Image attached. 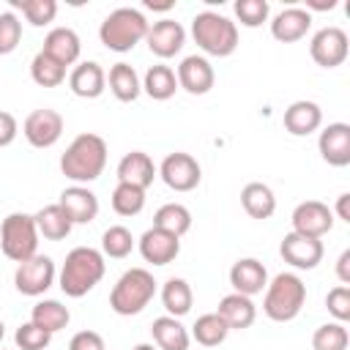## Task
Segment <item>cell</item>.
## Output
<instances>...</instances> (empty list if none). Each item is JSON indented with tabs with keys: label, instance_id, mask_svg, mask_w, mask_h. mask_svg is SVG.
Returning a JSON list of instances; mask_svg holds the SVG:
<instances>
[{
	"label": "cell",
	"instance_id": "obj_31",
	"mask_svg": "<svg viewBox=\"0 0 350 350\" xmlns=\"http://www.w3.org/2000/svg\"><path fill=\"white\" fill-rule=\"evenodd\" d=\"M33 219H36L38 235H44L46 241H63V238H68V232L74 227L57 202L55 205H44Z\"/></svg>",
	"mask_w": 350,
	"mask_h": 350
},
{
	"label": "cell",
	"instance_id": "obj_23",
	"mask_svg": "<svg viewBox=\"0 0 350 350\" xmlns=\"http://www.w3.org/2000/svg\"><path fill=\"white\" fill-rule=\"evenodd\" d=\"M68 88L79 98H98L107 88V74L96 60L77 63L74 71L68 74Z\"/></svg>",
	"mask_w": 350,
	"mask_h": 350
},
{
	"label": "cell",
	"instance_id": "obj_5",
	"mask_svg": "<svg viewBox=\"0 0 350 350\" xmlns=\"http://www.w3.org/2000/svg\"><path fill=\"white\" fill-rule=\"evenodd\" d=\"M194 44L213 57H230L238 49V25L216 11H200L191 19Z\"/></svg>",
	"mask_w": 350,
	"mask_h": 350
},
{
	"label": "cell",
	"instance_id": "obj_16",
	"mask_svg": "<svg viewBox=\"0 0 350 350\" xmlns=\"http://www.w3.org/2000/svg\"><path fill=\"white\" fill-rule=\"evenodd\" d=\"M137 246H139L142 260L150 265H170L180 254V238H175L172 232H164L159 227L145 230L142 238L137 241Z\"/></svg>",
	"mask_w": 350,
	"mask_h": 350
},
{
	"label": "cell",
	"instance_id": "obj_35",
	"mask_svg": "<svg viewBox=\"0 0 350 350\" xmlns=\"http://www.w3.org/2000/svg\"><path fill=\"white\" fill-rule=\"evenodd\" d=\"M30 77L36 85L41 88H57L66 79V66H60L55 57H49L46 52H38L30 60Z\"/></svg>",
	"mask_w": 350,
	"mask_h": 350
},
{
	"label": "cell",
	"instance_id": "obj_29",
	"mask_svg": "<svg viewBox=\"0 0 350 350\" xmlns=\"http://www.w3.org/2000/svg\"><path fill=\"white\" fill-rule=\"evenodd\" d=\"M107 79H109L112 96H115L118 101H123V104L137 101V96L142 93V82H139L134 66H129V63H115V66L109 68V77H107Z\"/></svg>",
	"mask_w": 350,
	"mask_h": 350
},
{
	"label": "cell",
	"instance_id": "obj_45",
	"mask_svg": "<svg viewBox=\"0 0 350 350\" xmlns=\"http://www.w3.org/2000/svg\"><path fill=\"white\" fill-rule=\"evenodd\" d=\"M16 134H19V123H16V118H14L11 112L0 109V148L11 145V142L16 139Z\"/></svg>",
	"mask_w": 350,
	"mask_h": 350
},
{
	"label": "cell",
	"instance_id": "obj_22",
	"mask_svg": "<svg viewBox=\"0 0 350 350\" xmlns=\"http://www.w3.org/2000/svg\"><path fill=\"white\" fill-rule=\"evenodd\" d=\"M159 175L153 159L142 150H131L118 161V183H129L137 189H148L153 183V178Z\"/></svg>",
	"mask_w": 350,
	"mask_h": 350
},
{
	"label": "cell",
	"instance_id": "obj_18",
	"mask_svg": "<svg viewBox=\"0 0 350 350\" xmlns=\"http://www.w3.org/2000/svg\"><path fill=\"white\" fill-rule=\"evenodd\" d=\"M317 150H320L325 164L347 167L350 164V126L347 123H328L320 131Z\"/></svg>",
	"mask_w": 350,
	"mask_h": 350
},
{
	"label": "cell",
	"instance_id": "obj_19",
	"mask_svg": "<svg viewBox=\"0 0 350 350\" xmlns=\"http://www.w3.org/2000/svg\"><path fill=\"white\" fill-rule=\"evenodd\" d=\"M230 284H232L235 293L252 298V295H257V293L265 290V284H268V271H265V265H262L257 257H241V260H235L232 268H230Z\"/></svg>",
	"mask_w": 350,
	"mask_h": 350
},
{
	"label": "cell",
	"instance_id": "obj_1",
	"mask_svg": "<svg viewBox=\"0 0 350 350\" xmlns=\"http://www.w3.org/2000/svg\"><path fill=\"white\" fill-rule=\"evenodd\" d=\"M107 167V142L98 134H79L71 139L66 153L60 156V172L77 186L96 180Z\"/></svg>",
	"mask_w": 350,
	"mask_h": 350
},
{
	"label": "cell",
	"instance_id": "obj_11",
	"mask_svg": "<svg viewBox=\"0 0 350 350\" xmlns=\"http://www.w3.org/2000/svg\"><path fill=\"white\" fill-rule=\"evenodd\" d=\"M290 221H293V232L306 238H323L334 227V211L320 200H306L295 205Z\"/></svg>",
	"mask_w": 350,
	"mask_h": 350
},
{
	"label": "cell",
	"instance_id": "obj_44",
	"mask_svg": "<svg viewBox=\"0 0 350 350\" xmlns=\"http://www.w3.org/2000/svg\"><path fill=\"white\" fill-rule=\"evenodd\" d=\"M68 350H107V347H104L101 334H96V331H79V334L71 336Z\"/></svg>",
	"mask_w": 350,
	"mask_h": 350
},
{
	"label": "cell",
	"instance_id": "obj_32",
	"mask_svg": "<svg viewBox=\"0 0 350 350\" xmlns=\"http://www.w3.org/2000/svg\"><path fill=\"white\" fill-rule=\"evenodd\" d=\"M153 227L180 238V235H186L191 230V211L186 205H180V202H167L153 213Z\"/></svg>",
	"mask_w": 350,
	"mask_h": 350
},
{
	"label": "cell",
	"instance_id": "obj_20",
	"mask_svg": "<svg viewBox=\"0 0 350 350\" xmlns=\"http://www.w3.org/2000/svg\"><path fill=\"white\" fill-rule=\"evenodd\" d=\"M282 123L293 137H309L312 131H317L323 126V109H320V104L301 98L284 109Z\"/></svg>",
	"mask_w": 350,
	"mask_h": 350
},
{
	"label": "cell",
	"instance_id": "obj_8",
	"mask_svg": "<svg viewBox=\"0 0 350 350\" xmlns=\"http://www.w3.org/2000/svg\"><path fill=\"white\" fill-rule=\"evenodd\" d=\"M14 284L22 295H30V298L44 295L55 284V260L46 254H33L30 260L16 265Z\"/></svg>",
	"mask_w": 350,
	"mask_h": 350
},
{
	"label": "cell",
	"instance_id": "obj_3",
	"mask_svg": "<svg viewBox=\"0 0 350 350\" xmlns=\"http://www.w3.org/2000/svg\"><path fill=\"white\" fill-rule=\"evenodd\" d=\"M306 304V284L298 273L282 271L265 284V298H262V312L273 323H290L301 314Z\"/></svg>",
	"mask_w": 350,
	"mask_h": 350
},
{
	"label": "cell",
	"instance_id": "obj_30",
	"mask_svg": "<svg viewBox=\"0 0 350 350\" xmlns=\"http://www.w3.org/2000/svg\"><path fill=\"white\" fill-rule=\"evenodd\" d=\"M142 90L153 98V101H167V98H172L175 96V90H178V77H175V71L170 68V66H150L148 71H145V79H142Z\"/></svg>",
	"mask_w": 350,
	"mask_h": 350
},
{
	"label": "cell",
	"instance_id": "obj_13",
	"mask_svg": "<svg viewBox=\"0 0 350 350\" xmlns=\"http://www.w3.org/2000/svg\"><path fill=\"white\" fill-rule=\"evenodd\" d=\"M323 241L320 238H306V235H298V232H287L282 238V246H279V254L284 262H290L293 268L298 271H312L323 262Z\"/></svg>",
	"mask_w": 350,
	"mask_h": 350
},
{
	"label": "cell",
	"instance_id": "obj_4",
	"mask_svg": "<svg viewBox=\"0 0 350 350\" xmlns=\"http://www.w3.org/2000/svg\"><path fill=\"white\" fill-rule=\"evenodd\" d=\"M150 22L145 19L142 11L131 5H120L109 11L98 27V38L109 52H131L139 41H145Z\"/></svg>",
	"mask_w": 350,
	"mask_h": 350
},
{
	"label": "cell",
	"instance_id": "obj_49",
	"mask_svg": "<svg viewBox=\"0 0 350 350\" xmlns=\"http://www.w3.org/2000/svg\"><path fill=\"white\" fill-rule=\"evenodd\" d=\"M134 350H159V347H153V345H148V342H142V345H137Z\"/></svg>",
	"mask_w": 350,
	"mask_h": 350
},
{
	"label": "cell",
	"instance_id": "obj_24",
	"mask_svg": "<svg viewBox=\"0 0 350 350\" xmlns=\"http://www.w3.org/2000/svg\"><path fill=\"white\" fill-rule=\"evenodd\" d=\"M49 57H55L60 66H74L79 60V52H82V41L77 36V30L71 27H52L44 38V49Z\"/></svg>",
	"mask_w": 350,
	"mask_h": 350
},
{
	"label": "cell",
	"instance_id": "obj_43",
	"mask_svg": "<svg viewBox=\"0 0 350 350\" xmlns=\"http://www.w3.org/2000/svg\"><path fill=\"white\" fill-rule=\"evenodd\" d=\"M325 309H328V314H334L336 323H347L350 320V287L347 284H336L334 290H328Z\"/></svg>",
	"mask_w": 350,
	"mask_h": 350
},
{
	"label": "cell",
	"instance_id": "obj_47",
	"mask_svg": "<svg viewBox=\"0 0 350 350\" xmlns=\"http://www.w3.org/2000/svg\"><path fill=\"white\" fill-rule=\"evenodd\" d=\"M336 216L350 224V194H347V191L339 194V200H336Z\"/></svg>",
	"mask_w": 350,
	"mask_h": 350
},
{
	"label": "cell",
	"instance_id": "obj_14",
	"mask_svg": "<svg viewBox=\"0 0 350 350\" xmlns=\"http://www.w3.org/2000/svg\"><path fill=\"white\" fill-rule=\"evenodd\" d=\"M145 41H148V49H150L156 57L167 60V57H175V55L183 49V44H186V30H183V25L175 22V19H159V22H153V25L148 27Z\"/></svg>",
	"mask_w": 350,
	"mask_h": 350
},
{
	"label": "cell",
	"instance_id": "obj_39",
	"mask_svg": "<svg viewBox=\"0 0 350 350\" xmlns=\"http://www.w3.org/2000/svg\"><path fill=\"white\" fill-rule=\"evenodd\" d=\"M11 5L19 8L33 27L49 25L55 19V14H57V3L55 0H11Z\"/></svg>",
	"mask_w": 350,
	"mask_h": 350
},
{
	"label": "cell",
	"instance_id": "obj_26",
	"mask_svg": "<svg viewBox=\"0 0 350 350\" xmlns=\"http://www.w3.org/2000/svg\"><path fill=\"white\" fill-rule=\"evenodd\" d=\"M150 334H153V342L159 350H189V331L183 328V323L178 317H156L153 325H150Z\"/></svg>",
	"mask_w": 350,
	"mask_h": 350
},
{
	"label": "cell",
	"instance_id": "obj_17",
	"mask_svg": "<svg viewBox=\"0 0 350 350\" xmlns=\"http://www.w3.org/2000/svg\"><path fill=\"white\" fill-rule=\"evenodd\" d=\"M57 205L63 208V213L68 216L71 224H90L98 216V197L88 189V186H68L60 191Z\"/></svg>",
	"mask_w": 350,
	"mask_h": 350
},
{
	"label": "cell",
	"instance_id": "obj_46",
	"mask_svg": "<svg viewBox=\"0 0 350 350\" xmlns=\"http://www.w3.org/2000/svg\"><path fill=\"white\" fill-rule=\"evenodd\" d=\"M336 279L350 287V249H345L336 260Z\"/></svg>",
	"mask_w": 350,
	"mask_h": 350
},
{
	"label": "cell",
	"instance_id": "obj_10",
	"mask_svg": "<svg viewBox=\"0 0 350 350\" xmlns=\"http://www.w3.org/2000/svg\"><path fill=\"white\" fill-rule=\"evenodd\" d=\"M347 52H350V41H347V33L342 27H323L309 41V55L323 68L342 66L347 60Z\"/></svg>",
	"mask_w": 350,
	"mask_h": 350
},
{
	"label": "cell",
	"instance_id": "obj_40",
	"mask_svg": "<svg viewBox=\"0 0 350 350\" xmlns=\"http://www.w3.org/2000/svg\"><path fill=\"white\" fill-rule=\"evenodd\" d=\"M14 342L19 350H46L49 342H52V334L38 328L36 323H22L14 334Z\"/></svg>",
	"mask_w": 350,
	"mask_h": 350
},
{
	"label": "cell",
	"instance_id": "obj_33",
	"mask_svg": "<svg viewBox=\"0 0 350 350\" xmlns=\"http://www.w3.org/2000/svg\"><path fill=\"white\" fill-rule=\"evenodd\" d=\"M68 320H71L68 306H63L60 301H52V298L49 301H38L33 306V312H30V323H36L38 328H44L49 334H57L60 328H66Z\"/></svg>",
	"mask_w": 350,
	"mask_h": 350
},
{
	"label": "cell",
	"instance_id": "obj_12",
	"mask_svg": "<svg viewBox=\"0 0 350 350\" xmlns=\"http://www.w3.org/2000/svg\"><path fill=\"white\" fill-rule=\"evenodd\" d=\"M22 134L33 148H52L63 134V115L49 107L33 109L22 123Z\"/></svg>",
	"mask_w": 350,
	"mask_h": 350
},
{
	"label": "cell",
	"instance_id": "obj_48",
	"mask_svg": "<svg viewBox=\"0 0 350 350\" xmlns=\"http://www.w3.org/2000/svg\"><path fill=\"white\" fill-rule=\"evenodd\" d=\"M306 5H309V8H317V11H331V8H336V0H328V3H320V0H309Z\"/></svg>",
	"mask_w": 350,
	"mask_h": 350
},
{
	"label": "cell",
	"instance_id": "obj_42",
	"mask_svg": "<svg viewBox=\"0 0 350 350\" xmlns=\"http://www.w3.org/2000/svg\"><path fill=\"white\" fill-rule=\"evenodd\" d=\"M235 16L241 19L243 27H260L268 19V3L265 0H235Z\"/></svg>",
	"mask_w": 350,
	"mask_h": 350
},
{
	"label": "cell",
	"instance_id": "obj_25",
	"mask_svg": "<svg viewBox=\"0 0 350 350\" xmlns=\"http://www.w3.org/2000/svg\"><path fill=\"white\" fill-rule=\"evenodd\" d=\"M216 314L227 323L230 331H243L249 328L254 320H257V306L249 295H241V293H230L219 301V309Z\"/></svg>",
	"mask_w": 350,
	"mask_h": 350
},
{
	"label": "cell",
	"instance_id": "obj_2",
	"mask_svg": "<svg viewBox=\"0 0 350 350\" xmlns=\"http://www.w3.org/2000/svg\"><path fill=\"white\" fill-rule=\"evenodd\" d=\"M107 262L104 254L93 246H77L66 254V262L60 268V290L68 298H82L88 295L101 279H104Z\"/></svg>",
	"mask_w": 350,
	"mask_h": 350
},
{
	"label": "cell",
	"instance_id": "obj_9",
	"mask_svg": "<svg viewBox=\"0 0 350 350\" xmlns=\"http://www.w3.org/2000/svg\"><path fill=\"white\" fill-rule=\"evenodd\" d=\"M159 178L172 189V191H191L200 186L202 180V170H200V161L183 150H175V153H167L161 167H159Z\"/></svg>",
	"mask_w": 350,
	"mask_h": 350
},
{
	"label": "cell",
	"instance_id": "obj_21",
	"mask_svg": "<svg viewBox=\"0 0 350 350\" xmlns=\"http://www.w3.org/2000/svg\"><path fill=\"white\" fill-rule=\"evenodd\" d=\"M309 27H312V14L306 8L293 5V8H284L273 16L271 36L282 44H293V41H301L309 33Z\"/></svg>",
	"mask_w": 350,
	"mask_h": 350
},
{
	"label": "cell",
	"instance_id": "obj_37",
	"mask_svg": "<svg viewBox=\"0 0 350 350\" xmlns=\"http://www.w3.org/2000/svg\"><path fill=\"white\" fill-rule=\"evenodd\" d=\"M350 347V334L345 323H323L312 334V350H347Z\"/></svg>",
	"mask_w": 350,
	"mask_h": 350
},
{
	"label": "cell",
	"instance_id": "obj_41",
	"mask_svg": "<svg viewBox=\"0 0 350 350\" xmlns=\"http://www.w3.org/2000/svg\"><path fill=\"white\" fill-rule=\"evenodd\" d=\"M22 41V22L14 11L0 14V55H11Z\"/></svg>",
	"mask_w": 350,
	"mask_h": 350
},
{
	"label": "cell",
	"instance_id": "obj_34",
	"mask_svg": "<svg viewBox=\"0 0 350 350\" xmlns=\"http://www.w3.org/2000/svg\"><path fill=\"white\" fill-rule=\"evenodd\" d=\"M230 328L227 323L216 314V312H208V314H200L197 323L191 325V336L197 339V345L202 347H219L224 339H227Z\"/></svg>",
	"mask_w": 350,
	"mask_h": 350
},
{
	"label": "cell",
	"instance_id": "obj_27",
	"mask_svg": "<svg viewBox=\"0 0 350 350\" xmlns=\"http://www.w3.org/2000/svg\"><path fill=\"white\" fill-rule=\"evenodd\" d=\"M241 205L252 219H271L276 211V197H273L271 186L252 180L241 189Z\"/></svg>",
	"mask_w": 350,
	"mask_h": 350
},
{
	"label": "cell",
	"instance_id": "obj_28",
	"mask_svg": "<svg viewBox=\"0 0 350 350\" xmlns=\"http://www.w3.org/2000/svg\"><path fill=\"white\" fill-rule=\"evenodd\" d=\"M161 304H164V309H167L170 317H183V314H189V312H191V304H194V293H191L189 282L180 279V276L167 279L164 287H161Z\"/></svg>",
	"mask_w": 350,
	"mask_h": 350
},
{
	"label": "cell",
	"instance_id": "obj_7",
	"mask_svg": "<svg viewBox=\"0 0 350 350\" xmlns=\"http://www.w3.org/2000/svg\"><path fill=\"white\" fill-rule=\"evenodd\" d=\"M0 249L8 260L25 262L38 249V227L30 213H8L0 224Z\"/></svg>",
	"mask_w": 350,
	"mask_h": 350
},
{
	"label": "cell",
	"instance_id": "obj_15",
	"mask_svg": "<svg viewBox=\"0 0 350 350\" xmlns=\"http://www.w3.org/2000/svg\"><path fill=\"white\" fill-rule=\"evenodd\" d=\"M175 77H178V88H183V90L191 93V96H205V93L213 88V82H216L213 66H211V60L202 57V55H189V57H183L180 66H178V71H175Z\"/></svg>",
	"mask_w": 350,
	"mask_h": 350
},
{
	"label": "cell",
	"instance_id": "obj_36",
	"mask_svg": "<svg viewBox=\"0 0 350 350\" xmlns=\"http://www.w3.org/2000/svg\"><path fill=\"white\" fill-rule=\"evenodd\" d=\"M134 243H137V241H134V235H131L129 227L112 224V227H107L104 235H101V254H104V257H112V260H123V257L131 254Z\"/></svg>",
	"mask_w": 350,
	"mask_h": 350
},
{
	"label": "cell",
	"instance_id": "obj_6",
	"mask_svg": "<svg viewBox=\"0 0 350 350\" xmlns=\"http://www.w3.org/2000/svg\"><path fill=\"white\" fill-rule=\"evenodd\" d=\"M156 295V279L145 268H129L109 293V309L120 317L139 314Z\"/></svg>",
	"mask_w": 350,
	"mask_h": 350
},
{
	"label": "cell",
	"instance_id": "obj_50",
	"mask_svg": "<svg viewBox=\"0 0 350 350\" xmlns=\"http://www.w3.org/2000/svg\"><path fill=\"white\" fill-rule=\"evenodd\" d=\"M3 336H5V325H3V320H0V342H3Z\"/></svg>",
	"mask_w": 350,
	"mask_h": 350
},
{
	"label": "cell",
	"instance_id": "obj_38",
	"mask_svg": "<svg viewBox=\"0 0 350 350\" xmlns=\"http://www.w3.org/2000/svg\"><path fill=\"white\" fill-rule=\"evenodd\" d=\"M145 208V189L129 186V183H118L112 191V211L118 216H137Z\"/></svg>",
	"mask_w": 350,
	"mask_h": 350
}]
</instances>
